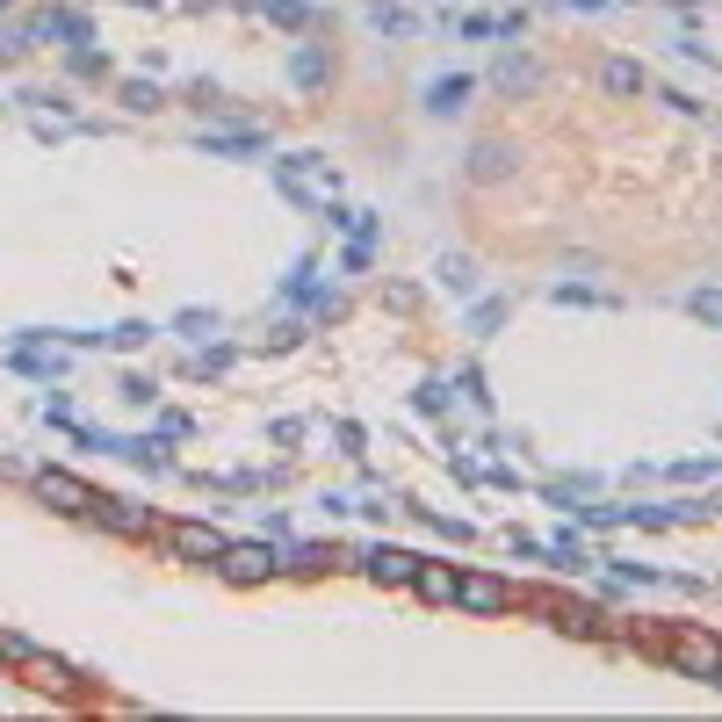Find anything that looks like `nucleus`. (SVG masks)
<instances>
[{
	"instance_id": "obj_1",
	"label": "nucleus",
	"mask_w": 722,
	"mask_h": 722,
	"mask_svg": "<svg viewBox=\"0 0 722 722\" xmlns=\"http://www.w3.org/2000/svg\"><path fill=\"white\" fill-rule=\"evenodd\" d=\"M651 651L665 657L672 672H687V679H715V672H722V636H708V629H693V621L665 629V636H657Z\"/></svg>"
},
{
	"instance_id": "obj_2",
	"label": "nucleus",
	"mask_w": 722,
	"mask_h": 722,
	"mask_svg": "<svg viewBox=\"0 0 722 722\" xmlns=\"http://www.w3.org/2000/svg\"><path fill=\"white\" fill-rule=\"evenodd\" d=\"M30 492L52 506V514H72V520H87L94 499H102V492H94L87 477H72V470H30Z\"/></svg>"
},
{
	"instance_id": "obj_3",
	"label": "nucleus",
	"mask_w": 722,
	"mask_h": 722,
	"mask_svg": "<svg viewBox=\"0 0 722 722\" xmlns=\"http://www.w3.org/2000/svg\"><path fill=\"white\" fill-rule=\"evenodd\" d=\"M455 607L477 614V621H492V614H514L520 593L506 578H492V571H463V578H455Z\"/></svg>"
},
{
	"instance_id": "obj_4",
	"label": "nucleus",
	"mask_w": 722,
	"mask_h": 722,
	"mask_svg": "<svg viewBox=\"0 0 722 722\" xmlns=\"http://www.w3.org/2000/svg\"><path fill=\"white\" fill-rule=\"evenodd\" d=\"M210 571H217L224 585H268V578H282V564H275L268 542H224V556Z\"/></svg>"
},
{
	"instance_id": "obj_5",
	"label": "nucleus",
	"mask_w": 722,
	"mask_h": 722,
	"mask_svg": "<svg viewBox=\"0 0 722 722\" xmlns=\"http://www.w3.org/2000/svg\"><path fill=\"white\" fill-rule=\"evenodd\" d=\"M520 600H528L534 614H550L564 636H607V614H600V607H585V600H564V593H520Z\"/></svg>"
},
{
	"instance_id": "obj_6",
	"label": "nucleus",
	"mask_w": 722,
	"mask_h": 722,
	"mask_svg": "<svg viewBox=\"0 0 722 722\" xmlns=\"http://www.w3.org/2000/svg\"><path fill=\"white\" fill-rule=\"evenodd\" d=\"M87 520H94L102 534H123V542H145V534L159 528V520H153V506H145V499H109V492L94 499V514H87Z\"/></svg>"
},
{
	"instance_id": "obj_7",
	"label": "nucleus",
	"mask_w": 722,
	"mask_h": 722,
	"mask_svg": "<svg viewBox=\"0 0 722 722\" xmlns=\"http://www.w3.org/2000/svg\"><path fill=\"white\" fill-rule=\"evenodd\" d=\"M224 542H232V534L210 528V520H173V528H167V550L181 556V564H217Z\"/></svg>"
},
{
	"instance_id": "obj_8",
	"label": "nucleus",
	"mask_w": 722,
	"mask_h": 722,
	"mask_svg": "<svg viewBox=\"0 0 722 722\" xmlns=\"http://www.w3.org/2000/svg\"><path fill=\"white\" fill-rule=\"evenodd\" d=\"M275 181H282V195H290V203H311L318 189H332V167H326L318 153H296V159H282V167H275Z\"/></svg>"
},
{
	"instance_id": "obj_9",
	"label": "nucleus",
	"mask_w": 722,
	"mask_h": 722,
	"mask_svg": "<svg viewBox=\"0 0 722 722\" xmlns=\"http://www.w3.org/2000/svg\"><path fill=\"white\" fill-rule=\"evenodd\" d=\"M290 87L296 94H326L332 87V44H290Z\"/></svg>"
},
{
	"instance_id": "obj_10",
	"label": "nucleus",
	"mask_w": 722,
	"mask_h": 722,
	"mask_svg": "<svg viewBox=\"0 0 722 722\" xmlns=\"http://www.w3.org/2000/svg\"><path fill=\"white\" fill-rule=\"evenodd\" d=\"M275 564H282V578H318V571H340V550H326V542H282L275 550Z\"/></svg>"
},
{
	"instance_id": "obj_11",
	"label": "nucleus",
	"mask_w": 722,
	"mask_h": 722,
	"mask_svg": "<svg viewBox=\"0 0 722 722\" xmlns=\"http://www.w3.org/2000/svg\"><path fill=\"white\" fill-rule=\"evenodd\" d=\"M455 578H463L455 564H441V556H419V571H413V593H419L427 607H455Z\"/></svg>"
},
{
	"instance_id": "obj_12",
	"label": "nucleus",
	"mask_w": 722,
	"mask_h": 722,
	"mask_svg": "<svg viewBox=\"0 0 722 722\" xmlns=\"http://www.w3.org/2000/svg\"><path fill=\"white\" fill-rule=\"evenodd\" d=\"M520 167V153H514V145H506V138H477V145H470V181H506V173H514Z\"/></svg>"
},
{
	"instance_id": "obj_13",
	"label": "nucleus",
	"mask_w": 722,
	"mask_h": 722,
	"mask_svg": "<svg viewBox=\"0 0 722 722\" xmlns=\"http://www.w3.org/2000/svg\"><path fill=\"white\" fill-rule=\"evenodd\" d=\"M492 87H499V94H534V87H542V58H534V52H506L499 66H492Z\"/></svg>"
},
{
	"instance_id": "obj_14",
	"label": "nucleus",
	"mask_w": 722,
	"mask_h": 722,
	"mask_svg": "<svg viewBox=\"0 0 722 722\" xmlns=\"http://www.w3.org/2000/svg\"><path fill=\"white\" fill-rule=\"evenodd\" d=\"M203 153H217V159H253V153H268V131H253V123H239V131H203Z\"/></svg>"
},
{
	"instance_id": "obj_15",
	"label": "nucleus",
	"mask_w": 722,
	"mask_h": 722,
	"mask_svg": "<svg viewBox=\"0 0 722 722\" xmlns=\"http://www.w3.org/2000/svg\"><path fill=\"white\" fill-rule=\"evenodd\" d=\"M361 571L376 585H413V571H419V556L413 550H391V542H376V550L361 556Z\"/></svg>"
},
{
	"instance_id": "obj_16",
	"label": "nucleus",
	"mask_w": 722,
	"mask_h": 722,
	"mask_svg": "<svg viewBox=\"0 0 722 722\" xmlns=\"http://www.w3.org/2000/svg\"><path fill=\"white\" fill-rule=\"evenodd\" d=\"M470 94H477V80H470V72H441V80L427 87V116H463Z\"/></svg>"
},
{
	"instance_id": "obj_17",
	"label": "nucleus",
	"mask_w": 722,
	"mask_h": 722,
	"mask_svg": "<svg viewBox=\"0 0 722 722\" xmlns=\"http://www.w3.org/2000/svg\"><path fill=\"white\" fill-rule=\"evenodd\" d=\"M15 672L30 679L36 693H72V687H80V679H72V665H58V657H44V651H30V657H22Z\"/></svg>"
},
{
	"instance_id": "obj_18",
	"label": "nucleus",
	"mask_w": 722,
	"mask_h": 722,
	"mask_svg": "<svg viewBox=\"0 0 722 722\" xmlns=\"http://www.w3.org/2000/svg\"><path fill=\"white\" fill-rule=\"evenodd\" d=\"M600 87L614 94V102H636V94H651V72H643L636 58H607V66H600Z\"/></svg>"
},
{
	"instance_id": "obj_19",
	"label": "nucleus",
	"mask_w": 722,
	"mask_h": 722,
	"mask_svg": "<svg viewBox=\"0 0 722 722\" xmlns=\"http://www.w3.org/2000/svg\"><path fill=\"white\" fill-rule=\"evenodd\" d=\"M52 36L66 44V52H80V44H94V22H87V8H52Z\"/></svg>"
},
{
	"instance_id": "obj_20",
	"label": "nucleus",
	"mask_w": 722,
	"mask_h": 722,
	"mask_svg": "<svg viewBox=\"0 0 722 722\" xmlns=\"http://www.w3.org/2000/svg\"><path fill=\"white\" fill-rule=\"evenodd\" d=\"M369 22H376L383 36H419V15H413V8H397V0H376V8H369Z\"/></svg>"
},
{
	"instance_id": "obj_21",
	"label": "nucleus",
	"mask_w": 722,
	"mask_h": 722,
	"mask_svg": "<svg viewBox=\"0 0 722 722\" xmlns=\"http://www.w3.org/2000/svg\"><path fill=\"white\" fill-rule=\"evenodd\" d=\"M282 296H290V304H304V311H311V296H318V260H296L290 275H282Z\"/></svg>"
},
{
	"instance_id": "obj_22",
	"label": "nucleus",
	"mask_w": 722,
	"mask_h": 722,
	"mask_svg": "<svg viewBox=\"0 0 722 722\" xmlns=\"http://www.w3.org/2000/svg\"><path fill=\"white\" fill-rule=\"evenodd\" d=\"M499 326H506V296H477V304H470V332H477V340H492Z\"/></svg>"
},
{
	"instance_id": "obj_23",
	"label": "nucleus",
	"mask_w": 722,
	"mask_h": 722,
	"mask_svg": "<svg viewBox=\"0 0 722 722\" xmlns=\"http://www.w3.org/2000/svg\"><path fill=\"white\" fill-rule=\"evenodd\" d=\"M260 15H268V22H282V30H304V22L318 15V8H311V0H260Z\"/></svg>"
},
{
	"instance_id": "obj_24",
	"label": "nucleus",
	"mask_w": 722,
	"mask_h": 722,
	"mask_svg": "<svg viewBox=\"0 0 722 722\" xmlns=\"http://www.w3.org/2000/svg\"><path fill=\"white\" fill-rule=\"evenodd\" d=\"M116 102L131 109V116H153V109H159V87H153V80H123V87H116Z\"/></svg>"
},
{
	"instance_id": "obj_25",
	"label": "nucleus",
	"mask_w": 722,
	"mask_h": 722,
	"mask_svg": "<svg viewBox=\"0 0 722 722\" xmlns=\"http://www.w3.org/2000/svg\"><path fill=\"white\" fill-rule=\"evenodd\" d=\"M441 282H448V290H455V296H470V290H477V260L448 253V260H441Z\"/></svg>"
},
{
	"instance_id": "obj_26",
	"label": "nucleus",
	"mask_w": 722,
	"mask_h": 722,
	"mask_svg": "<svg viewBox=\"0 0 722 722\" xmlns=\"http://www.w3.org/2000/svg\"><path fill=\"white\" fill-rule=\"evenodd\" d=\"M550 556H556V564H578V571H600V556L585 550L578 534H556V542H550Z\"/></svg>"
},
{
	"instance_id": "obj_27",
	"label": "nucleus",
	"mask_w": 722,
	"mask_h": 722,
	"mask_svg": "<svg viewBox=\"0 0 722 722\" xmlns=\"http://www.w3.org/2000/svg\"><path fill=\"white\" fill-rule=\"evenodd\" d=\"M369 260H376V239H347V253H340V275H369Z\"/></svg>"
},
{
	"instance_id": "obj_28",
	"label": "nucleus",
	"mask_w": 722,
	"mask_h": 722,
	"mask_svg": "<svg viewBox=\"0 0 722 722\" xmlns=\"http://www.w3.org/2000/svg\"><path fill=\"white\" fill-rule=\"evenodd\" d=\"M448 391H463L470 405H477V413H492V391H484V369H463V376L448 383Z\"/></svg>"
},
{
	"instance_id": "obj_29",
	"label": "nucleus",
	"mask_w": 722,
	"mask_h": 722,
	"mask_svg": "<svg viewBox=\"0 0 722 722\" xmlns=\"http://www.w3.org/2000/svg\"><path fill=\"white\" fill-rule=\"evenodd\" d=\"M173 332H181V340H210V332H217V318H210V311H181V318H173Z\"/></svg>"
},
{
	"instance_id": "obj_30",
	"label": "nucleus",
	"mask_w": 722,
	"mask_h": 722,
	"mask_svg": "<svg viewBox=\"0 0 722 722\" xmlns=\"http://www.w3.org/2000/svg\"><path fill=\"white\" fill-rule=\"evenodd\" d=\"M232 361H239V354H232V347H203V354H195L189 369H195V376H224V369H232Z\"/></svg>"
},
{
	"instance_id": "obj_31",
	"label": "nucleus",
	"mask_w": 722,
	"mask_h": 722,
	"mask_svg": "<svg viewBox=\"0 0 722 722\" xmlns=\"http://www.w3.org/2000/svg\"><path fill=\"white\" fill-rule=\"evenodd\" d=\"M66 66H72V80H102V72H109V58H102V52H87V44H80V52H72Z\"/></svg>"
},
{
	"instance_id": "obj_32",
	"label": "nucleus",
	"mask_w": 722,
	"mask_h": 722,
	"mask_svg": "<svg viewBox=\"0 0 722 722\" xmlns=\"http://www.w3.org/2000/svg\"><path fill=\"white\" fill-rule=\"evenodd\" d=\"M687 311H693V318H708V326H722V290H693Z\"/></svg>"
},
{
	"instance_id": "obj_33",
	"label": "nucleus",
	"mask_w": 722,
	"mask_h": 722,
	"mask_svg": "<svg viewBox=\"0 0 722 722\" xmlns=\"http://www.w3.org/2000/svg\"><path fill=\"white\" fill-rule=\"evenodd\" d=\"M413 405H419V413H433V419H441V413H448V383H419V391H413Z\"/></svg>"
},
{
	"instance_id": "obj_34",
	"label": "nucleus",
	"mask_w": 722,
	"mask_h": 722,
	"mask_svg": "<svg viewBox=\"0 0 722 722\" xmlns=\"http://www.w3.org/2000/svg\"><path fill=\"white\" fill-rule=\"evenodd\" d=\"M189 413H159V441H189Z\"/></svg>"
},
{
	"instance_id": "obj_35",
	"label": "nucleus",
	"mask_w": 722,
	"mask_h": 722,
	"mask_svg": "<svg viewBox=\"0 0 722 722\" xmlns=\"http://www.w3.org/2000/svg\"><path fill=\"white\" fill-rule=\"evenodd\" d=\"M116 391H123V397H131V405H153V397H159V383H145V376H123V383H116Z\"/></svg>"
},
{
	"instance_id": "obj_36",
	"label": "nucleus",
	"mask_w": 722,
	"mask_h": 722,
	"mask_svg": "<svg viewBox=\"0 0 722 722\" xmlns=\"http://www.w3.org/2000/svg\"><path fill=\"white\" fill-rule=\"evenodd\" d=\"M657 102H665L672 116H701V102H693V94H679V87H665V94H657Z\"/></svg>"
},
{
	"instance_id": "obj_37",
	"label": "nucleus",
	"mask_w": 722,
	"mask_h": 722,
	"mask_svg": "<svg viewBox=\"0 0 722 722\" xmlns=\"http://www.w3.org/2000/svg\"><path fill=\"white\" fill-rule=\"evenodd\" d=\"M651 578H657L651 564H614V585H651Z\"/></svg>"
},
{
	"instance_id": "obj_38",
	"label": "nucleus",
	"mask_w": 722,
	"mask_h": 722,
	"mask_svg": "<svg viewBox=\"0 0 722 722\" xmlns=\"http://www.w3.org/2000/svg\"><path fill=\"white\" fill-rule=\"evenodd\" d=\"M463 36H470V44H484V36H499V22H492V15H470Z\"/></svg>"
},
{
	"instance_id": "obj_39",
	"label": "nucleus",
	"mask_w": 722,
	"mask_h": 722,
	"mask_svg": "<svg viewBox=\"0 0 722 722\" xmlns=\"http://www.w3.org/2000/svg\"><path fill=\"white\" fill-rule=\"evenodd\" d=\"M571 8H578V15H600V8H614V0H571Z\"/></svg>"
},
{
	"instance_id": "obj_40",
	"label": "nucleus",
	"mask_w": 722,
	"mask_h": 722,
	"mask_svg": "<svg viewBox=\"0 0 722 722\" xmlns=\"http://www.w3.org/2000/svg\"><path fill=\"white\" fill-rule=\"evenodd\" d=\"M131 8H159V0H131Z\"/></svg>"
},
{
	"instance_id": "obj_41",
	"label": "nucleus",
	"mask_w": 722,
	"mask_h": 722,
	"mask_svg": "<svg viewBox=\"0 0 722 722\" xmlns=\"http://www.w3.org/2000/svg\"><path fill=\"white\" fill-rule=\"evenodd\" d=\"M8 8H15V0H0V15H8Z\"/></svg>"
},
{
	"instance_id": "obj_42",
	"label": "nucleus",
	"mask_w": 722,
	"mask_h": 722,
	"mask_svg": "<svg viewBox=\"0 0 722 722\" xmlns=\"http://www.w3.org/2000/svg\"><path fill=\"white\" fill-rule=\"evenodd\" d=\"M239 8H260V0H239Z\"/></svg>"
}]
</instances>
